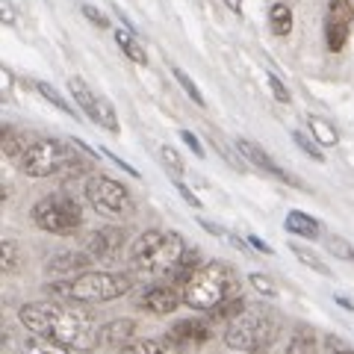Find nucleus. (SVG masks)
<instances>
[{"mask_svg":"<svg viewBox=\"0 0 354 354\" xmlns=\"http://www.w3.org/2000/svg\"><path fill=\"white\" fill-rule=\"evenodd\" d=\"M18 322L32 334L57 339L74 351H92L101 342V328L83 307L65 301H30L18 310Z\"/></svg>","mask_w":354,"mask_h":354,"instance_id":"f257e3e1","label":"nucleus"},{"mask_svg":"<svg viewBox=\"0 0 354 354\" xmlns=\"http://www.w3.org/2000/svg\"><path fill=\"white\" fill-rule=\"evenodd\" d=\"M130 286L133 278L124 272L95 269V272H80L77 278L48 283V295L53 301H65V304H104L130 292Z\"/></svg>","mask_w":354,"mask_h":354,"instance_id":"f03ea898","label":"nucleus"},{"mask_svg":"<svg viewBox=\"0 0 354 354\" xmlns=\"http://www.w3.org/2000/svg\"><path fill=\"white\" fill-rule=\"evenodd\" d=\"M186 242L174 230H145L130 245V266L142 278H165L177 269V263L186 254Z\"/></svg>","mask_w":354,"mask_h":354,"instance_id":"7ed1b4c3","label":"nucleus"},{"mask_svg":"<svg viewBox=\"0 0 354 354\" xmlns=\"http://www.w3.org/2000/svg\"><path fill=\"white\" fill-rule=\"evenodd\" d=\"M183 304L192 310H216L218 304H225L227 298L239 295V274L225 263H204L201 269L192 272V278L180 286Z\"/></svg>","mask_w":354,"mask_h":354,"instance_id":"20e7f679","label":"nucleus"},{"mask_svg":"<svg viewBox=\"0 0 354 354\" xmlns=\"http://www.w3.org/2000/svg\"><path fill=\"white\" fill-rule=\"evenodd\" d=\"M80 145H65L59 139H36L21 153L18 169L27 177H53V174H80L88 162L80 157Z\"/></svg>","mask_w":354,"mask_h":354,"instance_id":"39448f33","label":"nucleus"},{"mask_svg":"<svg viewBox=\"0 0 354 354\" xmlns=\"http://www.w3.org/2000/svg\"><path fill=\"white\" fill-rule=\"evenodd\" d=\"M278 337V322L269 316V310H242L239 316L227 319L225 342L234 351H263Z\"/></svg>","mask_w":354,"mask_h":354,"instance_id":"423d86ee","label":"nucleus"},{"mask_svg":"<svg viewBox=\"0 0 354 354\" xmlns=\"http://www.w3.org/2000/svg\"><path fill=\"white\" fill-rule=\"evenodd\" d=\"M32 225L44 234H74L83 225V209L71 195H44L32 204Z\"/></svg>","mask_w":354,"mask_h":354,"instance_id":"0eeeda50","label":"nucleus"},{"mask_svg":"<svg viewBox=\"0 0 354 354\" xmlns=\"http://www.w3.org/2000/svg\"><path fill=\"white\" fill-rule=\"evenodd\" d=\"M86 201L101 216H130L133 213V195L127 192V186H121L118 180H113L106 174H92L86 180Z\"/></svg>","mask_w":354,"mask_h":354,"instance_id":"6e6552de","label":"nucleus"},{"mask_svg":"<svg viewBox=\"0 0 354 354\" xmlns=\"http://www.w3.org/2000/svg\"><path fill=\"white\" fill-rule=\"evenodd\" d=\"M68 88H71V95H74L77 106H80L83 113L95 121V124H101V127L109 130V133H118L115 109H113V104H109L106 97L95 95L92 88H88V83L83 80V77H71V80H68Z\"/></svg>","mask_w":354,"mask_h":354,"instance_id":"1a4fd4ad","label":"nucleus"},{"mask_svg":"<svg viewBox=\"0 0 354 354\" xmlns=\"http://www.w3.org/2000/svg\"><path fill=\"white\" fill-rule=\"evenodd\" d=\"M351 24H354V0H330L325 36H328V48L334 53H339L342 48H346Z\"/></svg>","mask_w":354,"mask_h":354,"instance_id":"9d476101","label":"nucleus"},{"mask_svg":"<svg viewBox=\"0 0 354 354\" xmlns=\"http://www.w3.org/2000/svg\"><path fill=\"white\" fill-rule=\"evenodd\" d=\"M124 242H127V234L121 227H101L95 230L92 236L86 239V254L92 257L95 263H115L124 251Z\"/></svg>","mask_w":354,"mask_h":354,"instance_id":"9b49d317","label":"nucleus"},{"mask_svg":"<svg viewBox=\"0 0 354 354\" xmlns=\"http://www.w3.org/2000/svg\"><path fill=\"white\" fill-rule=\"evenodd\" d=\"M180 301H183V292H177L174 283H157L139 298V310L153 316H169L180 307Z\"/></svg>","mask_w":354,"mask_h":354,"instance_id":"f8f14e48","label":"nucleus"},{"mask_svg":"<svg viewBox=\"0 0 354 354\" xmlns=\"http://www.w3.org/2000/svg\"><path fill=\"white\" fill-rule=\"evenodd\" d=\"M209 334L213 330L201 319H183V322H177L165 334V342H169V348H192V346H201L204 339H209Z\"/></svg>","mask_w":354,"mask_h":354,"instance_id":"ddd939ff","label":"nucleus"},{"mask_svg":"<svg viewBox=\"0 0 354 354\" xmlns=\"http://www.w3.org/2000/svg\"><path fill=\"white\" fill-rule=\"evenodd\" d=\"M92 263L86 251H62L57 257H50L48 266H44V272L53 274V278H77L86 266Z\"/></svg>","mask_w":354,"mask_h":354,"instance_id":"4468645a","label":"nucleus"},{"mask_svg":"<svg viewBox=\"0 0 354 354\" xmlns=\"http://www.w3.org/2000/svg\"><path fill=\"white\" fill-rule=\"evenodd\" d=\"M236 151H239V153H242V157H245L248 162H254V165H257V169L269 171L272 177H278V180H290V174H286V171L281 169V165L274 162V160H272L269 153H266L260 145H254L251 139H236Z\"/></svg>","mask_w":354,"mask_h":354,"instance_id":"2eb2a0df","label":"nucleus"},{"mask_svg":"<svg viewBox=\"0 0 354 354\" xmlns=\"http://www.w3.org/2000/svg\"><path fill=\"white\" fill-rule=\"evenodd\" d=\"M133 334H136V322L133 319H113L101 328V346L109 348H124L127 342H133Z\"/></svg>","mask_w":354,"mask_h":354,"instance_id":"dca6fc26","label":"nucleus"},{"mask_svg":"<svg viewBox=\"0 0 354 354\" xmlns=\"http://www.w3.org/2000/svg\"><path fill=\"white\" fill-rule=\"evenodd\" d=\"M283 227H286V234L304 236V239H319V236H322V225H319L313 216L301 213V209H292V213H286Z\"/></svg>","mask_w":354,"mask_h":354,"instance_id":"f3484780","label":"nucleus"},{"mask_svg":"<svg viewBox=\"0 0 354 354\" xmlns=\"http://www.w3.org/2000/svg\"><path fill=\"white\" fill-rule=\"evenodd\" d=\"M115 41H118L121 53H124V57H127L130 62H136V65H148V53H145V48H142V41L136 39V32H133L130 27L115 30Z\"/></svg>","mask_w":354,"mask_h":354,"instance_id":"a211bd4d","label":"nucleus"},{"mask_svg":"<svg viewBox=\"0 0 354 354\" xmlns=\"http://www.w3.org/2000/svg\"><path fill=\"white\" fill-rule=\"evenodd\" d=\"M21 351L24 354H68L71 348L68 346H62V342L57 339H48V337H41V334H30L24 337V342H21Z\"/></svg>","mask_w":354,"mask_h":354,"instance_id":"6ab92c4d","label":"nucleus"},{"mask_svg":"<svg viewBox=\"0 0 354 354\" xmlns=\"http://www.w3.org/2000/svg\"><path fill=\"white\" fill-rule=\"evenodd\" d=\"M307 127H310V136H313L322 148H334L339 136H337V130L328 124L325 118H319V115H307Z\"/></svg>","mask_w":354,"mask_h":354,"instance_id":"aec40b11","label":"nucleus"},{"mask_svg":"<svg viewBox=\"0 0 354 354\" xmlns=\"http://www.w3.org/2000/svg\"><path fill=\"white\" fill-rule=\"evenodd\" d=\"M269 27L274 36H290L292 32V9L286 3H272L269 9Z\"/></svg>","mask_w":354,"mask_h":354,"instance_id":"412c9836","label":"nucleus"},{"mask_svg":"<svg viewBox=\"0 0 354 354\" xmlns=\"http://www.w3.org/2000/svg\"><path fill=\"white\" fill-rule=\"evenodd\" d=\"M32 142L27 139V133H21L15 127H3V153L12 160H21V153H24Z\"/></svg>","mask_w":354,"mask_h":354,"instance_id":"4be33fe9","label":"nucleus"},{"mask_svg":"<svg viewBox=\"0 0 354 354\" xmlns=\"http://www.w3.org/2000/svg\"><path fill=\"white\" fill-rule=\"evenodd\" d=\"M32 86H36V92L44 97V101H50L53 106H57L59 109V113H65V115H74V106L68 104V101H65V97L57 92V88H53L50 83H44V80H36V83H32Z\"/></svg>","mask_w":354,"mask_h":354,"instance_id":"5701e85b","label":"nucleus"},{"mask_svg":"<svg viewBox=\"0 0 354 354\" xmlns=\"http://www.w3.org/2000/svg\"><path fill=\"white\" fill-rule=\"evenodd\" d=\"M118 354H169V348L157 339H133L124 348H118Z\"/></svg>","mask_w":354,"mask_h":354,"instance_id":"b1692460","label":"nucleus"},{"mask_svg":"<svg viewBox=\"0 0 354 354\" xmlns=\"http://www.w3.org/2000/svg\"><path fill=\"white\" fill-rule=\"evenodd\" d=\"M21 266V251L12 239H3V248H0V269L3 272H15Z\"/></svg>","mask_w":354,"mask_h":354,"instance_id":"393cba45","label":"nucleus"},{"mask_svg":"<svg viewBox=\"0 0 354 354\" xmlns=\"http://www.w3.org/2000/svg\"><path fill=\"white\" fill-rule=\"evenodd\" d=\"M160 160H162L165 169L171 171V177H183L186 165H183V160H180V153H177L171 145H160Z\"/></svg>","mask_w":354,"mask_h":354,"instance_id":"a878e982","label":"nucleus"},{"mask_svg":"<svg viewBox=\"0 0 354 354\" xmlns=\"http://www.w3.org/2000/svg\"><path fill=\"white\" fill-rule=\"evenodd\" d=\"M171 74H174V80H177V83H180V86H183V92H186V95H189V97H192V101H195L198 106H204V104H207V101H204V95H201V88H198V86H195V80H192V77H189V74H186L183 68H171Z\"/></svg>","mask_w":354,"mask_h":354,"instance_id":"bb28decb","label":"nucleus"},{"mask_svg":"<svg viewBox=\"0 0 354 354\" xmlns=\"http://www.w3.org/2000/svg\"><path fill=\"white\" fill-rule=\"evenodd\" d=\"M245 307H248V304H245V298H242V295H234V298H227L225 304H218L216 310H209V313H213L216 319H234V316H239Z\"/></svg>","mask_w":354,"mask_h":354,"instance_id":"cd10ccee","label":"nucleus"},{"mask_svg":"<svg viewBox=\"0 0 354 354\" xmlns=\"http://www.w3.org/2000/svg\"><path fill=\"white\" fill-rule=\"evenodd\" d=\"M292 248V254H295V257L298 260H301L304 266H310V269H313V272H319V274H325V278H328V274H330V269H328V263H322V260H319L316 257V254L313 251H307V248H301V245H290Z\"/></svg>","mask_w":354,"mask_h":354,"instance_id":"c85d7f7f","label":"nucleus"},{"mask_svg":"<svg viewBox=\"0 0 354 354\" xmlns=\"http://www.w3.org/2000/svg\"><path fill=\"white\" fill-rule=\"evenodd\" d=\"M286 354H319L313 334H295L290 339V346H286Z\"/></svg>","mask_w":354,"mask_h":354,"instance_id":"c756f323","label":"nucleus"},{"mask_svg":"<svg viewBox=\"0 0 354 354\" xmlns=\"http://www.w3.org/2000/svg\"><path fill=\"white\" fill-rule=\"evenodd\" d=\"M292 142H295V145H298V148H301V151L307 153V157H313L316 162H322V160H325L322 145H319L316 139H307L304 133H298V130H295V133H292Z\"/></svg>","mask_w":354,"mask_h":354,"instance_id":"7c9ffc66","label":"nucleus"},{"mask_svg":"<svg viewBox=\"0 0 354 354\" xmlns=\"http://www.w3.org/2000/svg\"><path fill=\"white\" fill-rule=\"evenodd\" d=\"M248 281H251L254 290L263 292L266 298H274V295H278V286H274V281L269 278V274H263V272H251V274H248Z\"/></svg>","mask_w":354,"mask_h":354,"instance_id":"2f4dec72","label":"nucleus"},{"mask_svg":"<svg viewBox=\"0 0 354 354\" xmlns=\"http://www.w3.org/2000/svg\"><path fill=\"white\" fill-rule=\"evenodd\" d=\"M322 346H325V354H354V348L342 337H337V334H328L322 339Z\"/></svg>","mask_w":354,"mask_h":354,"instance_id":"473e14b6","label":"nucleus"},{"mask_svg":"<svg viewBox=\"0 0 354 354\" xmlns=\"http://www.w3.org/2000/svg\"><path fill=\"white\" fill-rule=\"evenodd\" d=\"M266 80H269V88H272L274 101H278V104H290V88H286V86L281 83V77H274V74H266Z\"/></svg>","mask_w":354,"mask_h":354,"instance_id":"72a5a7b5","label":"nucleus"},{"mask_svg":"<svg viewBox=\"0 0 354 354\" xmlns=\"http://www.w3.org/2000/svg\"><path fill=\"white\" fill-rule=\"evenodd\" d=\"M83 15H86L88 21H92L95 27H101V30H106V27H109V18L101 12V9H95V6H83Z\"/></svg>","mask_w":354,"mask_h":354,"instance_id":"f704fd0d","label":"nucleus"},{"mask_svg":"<svg viewBox=\"0 0 354 354\" xmlns=\"http://www.w3.org/2000/svg\"><path fill=\"white\" fill-rule=\"evenodd\" d=\"M174 189L183 195V201H186V204H192L195 209H201V201H198V198H195V192H192L189 186H186V183L180 180V177H174Z\"/></svg>","mask_w":354,"mask_h":354,"instance_id":"c9c22d12","label":"nucleus"},{"mask_svg":"<svg viewBox=\"0 0 354 354\" xmlns=\"http://www.w3.org/2000/svg\"><path fill=\"white\" fill-rule=\"evenodd\" d=\"M180 139H183L186 145L192 148V153H195V157H204V148H201V142H198V136H195V133H189V130H180Z\"/></svg>","mask_w":354,"mask_h":354,"instance_id":"e433bc0d","label":"nucleus"},{"mask_svg":"<svg viewBox=\"0 0 354 354\" xmlns=\"http://www.w3.org/2000/svg\"><path fill=\"white\" fill-rule=\"evenodd\" d=\"M0 15H3V24H15V6H12V0H0Z\"/></svg>","mask_w":354,"mask_h":354,"instance_id":"4c0bfd02","label":"nucleus"},{"mask_svg":"<svg viewBox=\"0 0 354 354\" xmlns=\"http://www.w3.org/2000/svg\"><path fill=\"white\" fill-rule=\"evenodd\" d=\"M248 242H251V245H254V248H257V251H263V254H272V248H269V245H266V242H263V239H257V236H248Z\"/></svg>","mask_w":354,"mask_h":354,"instance_id":"58836bf2","label":"nucleus"},{"mask_svg":"<svg viewBox=\"0 0 354 354\" xmlns=\"http://www.w3.org/2000/svg\"><path fill=\"white\" fill-rule=\"evenodd\" d=\"M225 6L234 9V12H239V9H242V0H225Z\"/></svg>","mask_w":354,"mask_h":354,"instance_id":"ea45409f","label":"nucleus"},{"mask_svg":"<svg viewBox=\"0 0 354 354\" xmlns=\"http://www.w3.org/2000/svg\"><path fill=\"white\" fill-rule=\"evenodd\" d=\"M337 301H339L342 307H346V310H354V307H351V301H348V298H342V295H337Z\"/></svg>","mask_w":354,"mask_h":354,"instance_id":"a19ab883","label":"nucleus"},{"mask_svg":"<svg viewBox=\"0 0 354 354\" xmlns=\"http://www.w3.org/2000/svg\"><path fill=\"white\" fill-rule=\"evenodd\" d=\"M351 263H354V251H351Z\"/></svg>","mask_w":354,"mask_h":354,"instance_id":"79ce46f5","label":"nucleus"}]
</instances>
